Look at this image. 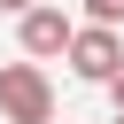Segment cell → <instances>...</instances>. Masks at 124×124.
Masks as SVG:
<instances>
[{
	"mask_svg": "<svg viewBox=\"0 0 124 124\" xmlns=\"http://www.w3.org/2000/svg\"><path fill=\"white\" fill-rule=\"evenodd\" d=\"M0 116L8 124H54V85L39 62H8L0 70Z\"/></svg>",
	"mask_w": 124,
	"mask_h": 124,
	"instance_id": "cell-1",
	"label": "cell"
},
{
	"mask_svg": "<svg viewBox=\"0 0 124 124\" xmlns=\"http://www.w3.org/2000/svg\"><path fill=\"white\" fill-rule=\"evenodd\" d=\"M108 93H116V116H124V62L108 70Z\"/></svg>",
	"mask_w": 124,
	"mask_h": 124,
	"instance_id": "cell-5",
	"label": "cell"
},
{
	"mask_svg": "<svg viewBox=\"0 0 124 124\" xmlns=\"http://www.w3.org/2000/svg\"><path fill=\"white\" fill-rule=\"evenodd\" d=\"M85 16L93 23H124V0H85Z\"/></svg>",
	"mask_w": 124,
	"mask_h": 124,
	"instance_id": "cell-4",
	"label": "cell"
},
{
	"mask_svg": "<svg viewBox=\"0 0 124 124\" xmlns=\"http://www.w3.org/2000/svg\"><path fill=\"white\" fill-rule=\"evenodd\" d=\"M70 31H78V23H70L62 8H39V0L23 8V54H62V46H70Z\"/></svg>",
	"mask_w": 124,
	"mask_h": 124,
	"instance_id": "cell-3",
	"label": "cell"
},
{
	"mask_svg": "<svg viewBox=\"0 0 124 124\" xmlns=\"http://www.w3.org/2000/svg\"><path fill=\"white\" fill-rule=\"evenodd\" d=\"M0 8H8V16H23V8H31V0H0Z\"/></svg>",
	"mask_w": 124,
	"mask_h": 124,
	"instance_id": "cell-6",
	"label": "cell"
},
{
	"mask_svg": "<svg viewBox=\"0 0 124 124\" xmlns=\"http://www.w3.org/2000/svg\"><path fill=\"white\" fill-rule=\"evenodd\" d=\"M116 124H124V116H116Z\"/></svg>",
	"mask_w": 124,
	"mask_h": 124,
	"instance_id": "cell-7",
	"label": "cell"
},
{
	"mask_svg": "<svg viewBox=\"0 0 124 124\" xmlns=\"http://www.w3.org/2000/svg\"><path fill=\"white\" fill-rule=\"evenodd\" d=\"M70 70L85 78V85H108V70L124 62V39H116V23H85V31H70Z\"/></svg>",
	"mask_w": 124,
	"mask_h": 124,
	"instance_id": "cell-2",
	"label": "cell"
}]
</instances>
